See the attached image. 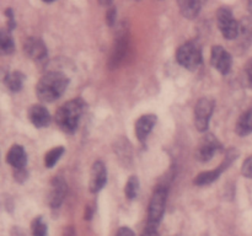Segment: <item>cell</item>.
Instances as JSON below:
<instances>
[{
	"mask_svg": "<svg viewBox=\"0 0 252 236\" xmlns=\"http://www.w3.org/2000/svg\"><path fill=\"white\" fill-rule=\"evenodd\" d=\"M69 79L59 71L47 73L36 85V95L42 102H53L61 97L68 86Z\"/></svg>",
	"mask_w": 252,
	"mask_h": 236,
	"instance_id": "obj_1",
	"label": "cell"
},
{
	"mask_svg": "<svg viewBox=\"0 0 252 236\" xmlns=\"http://www.w3.org/2000/svg\"><path fill=\"white\" fill-rule=\"evenodd\" d=\"M84 105L81 98H74L64 103L56 112V122L58 127L65 133H74L79 125L81 115L84 112Z\"/></svg>",
	"mask_w": 252,
	"mask_h": 236,
	"instance_id": "obj_2",
	"label": "cell"
},
{
	"mask_svg": "<svg viewBox=\"0 0 252 236\" xmlns=\"http://www.w3.org/2000/svg\"><path fill=\"white\" fill-rule=\"evenodd\" d=\"M176 60L180 65L189 70H194L202 64V52L193 42H187L179 47L176 52Z\"/></svg>",
	"mask_w": 252,
	"mask_h": 236,
	"instance_id": "obj_3",
	"label": "cell"
},
{
	"mask_svg": "<svg viewBox=\"0 0 252 236\" xmlns=\"http://www.w3.org/2000/svg\"><path fill=\"white\" fill-rule=\"evenodd\" d=\"M217 24L224 38L231 41L240 34V22L236 21L230 7L223 6L217 11Z\"/></svg>",
	"mask_w": 252,
	"mask_h": 236,
	"instance_id": "obj_4",
	"label": "cell"
},
{
	"mask_svg": "<svg viewBox=\"0 0 252 236\" xmlns=\"http://www.w3.org/2000/svg\"><path fill=\"white\" fill-rule=\"evenodd\" d=\"M167 191L164 187H159L153 193L149 204V211H148V224L158 226L161 221L162 215L165 211V204H166Z\"/></svg>",
	"mask_w": 252,
	"mask_h": 236,
	"instance_id": "obj_5",
	"label": "cell"
},
{
	"mask_svg": "<svg viewBox=\"0 0 252 236\" xmlns=\"http://www.w3.org/2000/svg\"><path fill=\"white\" fill-rule=\"evenodd\" d=\"M214 110V101L208 97H202L194 106V125L199 132L208 129L209 120Z\"/></svg>",
	"mask_w": 252,
	"mask_h": 236,
	"instance_id": "obj_6",
	"label": "cell"
},
{
	"mask_svg": "<svg viewBox=\"0 0 252 236\" xmlns=\"http://www.w3.org/2000/svg\"><path fill=\"white\" fill-rule=\"evenodd\" d=\"M221 150V144L219 143V140L214 137L213 134H207L202 138V140L199 142L198 148H197L196 156L199 161L207 162L214 156L218 151Z\"/></svg>",
	"mask_w": 252,
	"mask_h": 236,
	"instance_id": "obj_7",
	"label": "cell"
},
{
	"mask_svg": "<svg viewBox=\"0 0 252 236\" xmlns=\"http://www.w3.org/2000/svg\"><path fill=\"white\" fill-rule=\"evenodd\" d=\"M236 155L238 154H236L234 150H230V151H229V154L226 155V159L224 160L223 164H221L220 166L217 167L216 170H209V171H204V172H201L199 175H197L196 178H194V181H193V183L197 184V186H206V184L213 183L214 181H217V179L219 178V176H220L221 172H223L225 169H228V166L234 161V159L236 157Z\"/></svg>",
	"mask_w": 252,
	"mask_h": 236,
	"instance_id": "obj_8",
	"label": "cell"
},
{
	"mask_svg": "<svg viewBox=\"0 0 252 236\" xmlns=\"http://www.w3.org/2000/svg\"><path fill=\"white\" fill-rule=\"evenodd\" d=\"M211 63L221 75H228L233 65L230 53L221 46H214L211 53Z\"/></svg>",
	"mask_w": 252,
	"mask_h": 236,
	"instance_id": "obj_9",
	"label": "cell"
},
{
	"mask_svg": "<svg viewBox=\"0 0 252 236\" xmlns=\"http://www.w3.org/2000/svg\"><path fill=\"white\" fill-rule=\"evenodd\" d=\"M24 51L29 58L34 61H42L47 58V47L41 38L29 37L25 41Z\"/></svg>",
	"mask_w": 252,
	"mask_h": 236,
	"instance_id": "obj_10",
	"label": "cell"
},
{
	"mask_svg": "<svg viewBox=\"0 0 252 236\" xmlns=\"http://www.w3.org/2000/svg\"><path fill=\"white\" fill-rule=\"evenodd\" d=\"M106 182H107V171H106V166L102 161H96L93 165L91 169V177L90 183H89V188L93 193H97L101 189L105 187Z\"/></svg>",
	"mask_w": 252,
	"mask_h": 236,
	"instance_id": "obj_11",
	"label": "cell"
},
{
	"mask_svg": "<svg viewBox=\"0 0 252 236\" xmlns=\"http://www.w3.org/2000/svg\"><path fill=\"white\" fill-rule=\"evenodd\" d=\"M155 124H157V116L155 115H144L138 118V120L135 122V135H137L138 140L144 143Z\"/></svg>",
	"mask_w": 252,
	"mask_h": 236,
	"instance_id": "obj_12",
	"label": "cell"
},
{
	"mask_svg": "<svg viewBox=\"0 0 252 236\" xmlns=\"http://www.w3.org/2000/svg\"><path fill=\"white\" fill-rule=\"evenodd\" d=\"M29 119L37 128H43L51 123V115L42 105H33L29 110Z\"/></svg>",
	"mask_w": 252,
	"mask_h": 236,
	"instance_id": "obj_13",
	"label": "cell"
},
{
	"mask_svg": "<svg viewBox=\"0 0 252 236\" xmlns=\"http://www.w3.org/2000/svg\"><path fill=\"white\" fill-rule=\"evenodd\" d=\"M6 161L10 166L14 167V170H25V166H26L27 162V156L24 147L17 144L12 145L9 151H7Z\"/></svg>",
	"mask_w": 252,
	"mask_h": 236,
	"instance_id": "obj_14",
	"label": "cell"
},
{
	"mask_svg": "<svg viewBox=\"0 0 252 236\" xmlns=\"http://www.w3.org/2000/svg\"><path fill=\"white\" fill-rule=\"evenodd\" d=\"M66 194V184L63 178L61 177H56L52 181V188L51 193H49V204L52 208H58L61 204L63 203L64 197Z\"/></svg>",
	"mask_w": 252,
	"mask_h": 236,
	"instance_id": "obj_15",
	"label": "cell"
},
{
	"mask_svg": "<svg viewBox=\"0 0 252 236\" xmlns=\"http://www.w3.org/2000/svg\"><path fill=\"white\" fill-rule=\"evenodd\" d=\"M180 7V11L184 15L186 19H194L197 15L201 11L202 4L199 1H194V0H184V1L177 2Z\"/></svg>",
	"mask_w": 252,
	"mask_h": 236,
	"instance_id": "obj_16",
	"label": "cell"
},
{
	"mask_svg": "<svg viewBox=\"0 0 252 236\" xmlns=\"http://www.w3.org/2000/svg\"><path fill=\"white\" fill-rule=\"evenodd\" d=\"M5 86L9 88L12 92H17L22 88L25 83V75L20 71H11V73H7L6 76L4 79Z\"/></svg>",
	"mask_w": 252,
	"mask_h": 236,
	"instance_id": "obj_17",
	"label": "cell"
},
{
	"mask_svg": "<svg viewBox=\"0 0 252 236\" xmlns=\"http://www.w3.org/2000/svg\"><path fill=\"white\" fill-rule=\"evenodd\" d=\"M236 133L241 137H245L252 133V110L246 111L239 118L235 128Z\"/></svg>",
	"mask_w": 252,
	"mask_h": 236,
	"instance_id": "obj_18",
	"label": "cell"
},
{
	"mask_svg": "<svg viewBox=\"0 0 252 236\" xmlns=\"http://www.w3.org/2000/svg\"><path fill=\"white\" fill-rule=\"evenodd\" d=\"M0 48H1L2 54H11L15 51V43L11 34L5 30H1L0 33Z\"/></svg>",
	"mask_w": 252,
	"mask_h": 236,
	"instance_id": "obj_19",
	"label": "cell"
},
{
	"mask_svg": "<svg viewBox=\"0 0 252 236\" xmlns=\"http://www.w3.org/2000/svg\"><path fill=\"white\" fill-rule=\"evenodd\" d=\"M63 152H64L63 147H57V148H53L52 150H49V151L46 154V156H44V165H46V167L52 169V167L58 162V160L61 159Z\"/></svg>",
	"mask_w": 252,
	"mask_h": 236,
	"instance_id": "obj_20",
	"label": "cell"
},
{
	"mask_svg": "<svg viewBox=\"0 0 252 236\" xmlns=\"http://www.w3.org/2000/svg\"><path fill=\"white\" fill-rule=\"evenodd\" d=\"M139 191V179L135 176H130L125 187V193L127 199H134Z\"/></svg>",
	"mask_w": 252,
	"mask_h": 236,
	"instance_id": "obj_21",
	"label": "cell"
},
{
	"mask_svg": "<svg viewBox=\"0 0 252 236\" xmlns=\"http://www.w3.org/2000/svg\"><path fill=\"white\" fill-rule=\"evenodd\" d=\"M32 235L47 236V225L41 216H37V218L32 221Z\"/></svg>",
	"mask_w": 252,
	"mask_h": 236,
	"instance_id": "obj_22",
	"label": "cell"
},
{
	"mask_svg": "<svg viewBox=\"0 0 252 236\" xmlns=\"http://www.w3.org/2000/svg\"><path fill=\"white\" fill-rule=\"evenodd\" d=\"M244 38L250 39L252 37V19L251 17H245L240 21V34Z\"/></svg>",
	"mask_w": 252,
	"mask_h": 236,
	"instance_id": "obj_23",
	"label": "cell"
},
{
	"mask_svg": "<svg viewBox=\"0 0 252 236\" xmlns=\"http://www.w3.org/2000/svg\"><path fill=\"white\" fill-rule=\"evenodd\" d=\"M241 174L248 178H252V156L244 161L243 167H241Z\"/></svg>",
	"mask_w": 252,
	"mask_h": 236,
	"instance_id": "obj_24",
	"label": "cell"
},
{
	"mask_svg": "<svg viewBox=\"0 0 252 236\" xmlns=\"http://www.w3.org/2000/svg\"><path fill=\"white\" fill-rule=\"evenodd\" d=\"M116 9L115 7H110L107 9V12H106V22H107L108 26H113V24L116 22Z\"/></svg>",
	"mask_w": 252,
	"mask_h": 236,
	"instance_id": "obj_25",
	"label": "cell"
},
{
	"mask_svg": "<svg viewBox=\"0 0 252 236\" xmlns=\"http://www.w3.org/2000/svg\"><path fill=\"white\" fill-rule=\"evenodd\" d=\"M142 236H159V231H158V226L150 225V224H148V225L145 226L144 231H143Z\"/></svg>",
	"mask_w": 252,
	"mask_h": 236,
	"instance_id": "obj_26",
	"label": "cell"
},
{
	"mask_svg": "<svg viewBox=\"0 0 252 236\" xmlns=\"http://www.w3.org/2000/svg\"><path fill=\"white\" fill-rule=\"evenodd\" d=\"M245 75H246V80H248L249 85H250L252 88V58L248 61V63H246Z\"/></svg>",
	"mask_w": 252,
	"mask_h": 236,
	"instance_id": "obj_27",
	"label": "cell"
},
{
	"mask_svg": "<svg viewBox=\"0 0 252 236\" xmlns=\"http://www.w3.org/2000/svg\"><path fill=\"white\" fill-rule=\"evenodd\" d=\"M5 14H6L7 20H9V21H7V25H9V30L11 31V30L15 27V21H14V15H12V10L11 9H6V12H5Z\"/></svg>",
	"mask_w": 252,
	"mask_h": 236,
	"instance_id": "obj_28",
	"label": "cell"
},
{
	"mask_svg": "<svg viewBox=\"0 0 252 236\" xmlns=\"http://www.w3.org/2000/svg\"><path fill=\"white\" fill-rule=\"evenodd\" d=\"M116 236H134V233L129 228H121L116 234Z\"/></svg>",
	"mask_w": 252,
	"mask_h": 236,
	"instance_id": "obj_29",
	"label": "cell"
},
{
	"mask_svg": "<svg viewBox=\"0 0 252 236\" xmlns=\"http://www.w3.org/2000/svg\"><path fill=\"white\" fill-rule=\"evenodd\" d=\"M248 6H249V10H250V11L252 12V1L249 2V4H248Z\"/></svg>",
	"mask_w": 252,
	"mask_h": 236,
	"instance_id": "obj_30",
	"label": "cell"
}]
</instances>
